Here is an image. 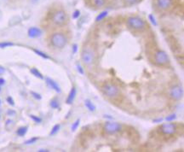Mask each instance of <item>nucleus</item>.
<instances>
[{
	"label": "nucleus",
	"mask_w": 184,
	"mask_h": 152,
	"mask_svg": "<svg viewBox=\"0 0 184 152\" xmlns=\"http://www.w3.org/2000/svg\"><path fill=\"white\" fill-rule=\"evenodd\" d=\"M50 43L55 48L62 49L67 44V39L61 32H55L50 37Z\"/></svg>",
	"instance_id": "nucleus-1"
},
{
	"label": "nucleus",
	"mask_w": 184,
	"mask_h": 152,
	"mask_svg": "<svg viewBox=\"0 0 184 152\" xmlns=\"http://www.w3.org/2000/svg\"><path fill=\"white\" fill-rule=\"evenodd\" d=\"M126 22L127 25L134 30L142 31L146 28L145 21L139 16H130L127 19Z\"/></svg>",
	"instance_id": "nucleus-2"
},
{
	"label": "nucleus",
	"mask_w": 184,
	"mask_h": 152,
	"mask_svg": "<svg viewBox=\"0 0 184 152\" xmlns=\"http://www.w3.org/2000/svg\"><path fill=\"white\" fill-rule=\"evenodd\" d=\"M102 92L103 94L109 97V98H115L117 97L119 93H120V91H119V88L114 85V84H112V83H107V84H105L102 88Z\"/></svg>",
	"instance_id": "nucleus-3"
},
{
	"label": "nucleus",
	"mask_w": 184,
	"mask_h": 152,
	"mask_svg": "<svg viewBox=\"0 0 184 152\" xmlns=\"http://www.w3.org/2000/svg\"><path fill=\"white\" fill-rule=\"evenodd\" d=\"M67 15L64 10H57L52 15V21L56 26H63L67 22Z\"/></svg>",
	"instance_id": "nucleus-4"
},
{
	"label": "nucleus",
	"mask_w": 184,
	"mask_h": 152,
	"mask_svg": "<svg viewBox=\"0 0 184 152\" xmlns=\"http://www.w3.org/2000/svg\"><path fill=\"white\" fill-rule=\"evenodd\" d=\"M122 130V125L119 122H107L104 124V131L107 134L113 135Z\"/></svg>",
	"instance_id": "nucleus-5"
},
{
	"label": "nucleus",
	"mask_w": 184,
	"mask_h": 152,
	"mask_svg": "<svg viewBox=\"0 0 184 152\" xmlns=\"http://www.w3.org/2000/svg\"><path fill=\"white\" fill-rule=\"evenodd\" d=\"M81 60L83 63L86 66L91 65L95 61V53L91 49L86 48L84 49L81 53Z\"/></svg>",
	"instance_id": "nucleus-6"
},
{
	"label": "nucleus",
	"mask_w": 184,
	"mask_h": 152,
	"mask_svg": "<svg viewBox=\"0 0 184 152\" xmlns=\"http://www.w3.org/2000/svg\"><path fill=\"white\" fill-rule=\"evenodd\" d=\"M154 61L157 65L163 66V65H166L167 63H169L170 59H169L168 55L165 51L159 50L154 54Z\"/></svg>",
	"instance_id": "nucleus-7"
},
{
	"label": "nucleus",
	"mask_w": 184,
	"mask_h": 152,
	"mask_svg": "<svg viewBox=\"0 0 184 152\" xmlns=\"http://www.w3.org/2000/svg\"><path fill=\"white\" fill-rule=\"evenodd\" d=\"M159 130L164 135H173L176 133L177 127L175 123H163L160 126Z\"/></svg>",
	"instance_id": "nucleus-8"
},
{
	"label": "nucleus",
	"mask_w": 184,
	"mask_h": 152,
	"mask_svg": "<svg viewBox=\"0 0 184 152\" xmlns=\"http://www.w3.org/2000/svg\"><path fill=\"white\" fill-rule=\"evenodd\" d=\"M169 95H170V97L172 98L173 100H176V101L180 100L183 97V89L181 86L176 85L170 89Z\"/></svg>",
	"instance_id": "nucleus-9"
},
{
	"label": "nucleus",
	"mask_w": 184,
	"mask_h": 152,
	"mask_svg": "<svg viewBox=\"0 0 184 152\" xmlns=\"http://www.w3.org/2000/svg\"><path fill=\"white\" fill-rule=\"evenodd\" d=\"M156 4L160 10H168L173 4V0H156Z\"/></svg>",
	"instance_id": "nucleus-10"
},
{
	"label": "nucleus",
	"mask_w": 184,
	"mask_h": 152,
	"mask_svg": "<svg viewBox=\"0 0 184 152\" xmlns=\"http://www.w3.org/2000/svg\"><path fill=\"white\" fill-rule=\"evenodd\" d=\"M27 34L28 37L32 39H35V38H38L42 35V30L39 28L37 27H32L27 31Z\"/></svg>",
	"instance_id": "nucleus-11"
},
{
	"label": "nucleus",
	"mask_w": 184,
	"mask_h": 152,
	"mask_svg": "<svg viewBox=\"0 0 184 152\" xmlns=\"http://www.w3.org/2000/svg\"><path fill=\"white\" fill-rule=\"evenodd\" d=\"M45 79L47 85H48L51 89H53L54 91H56V92H58V93H61V87L59 86V85H58L55 80H53L52 79H50V78H49V77H47Z\"/></svg>",
	"instance_id": "nucleus-12"
},
{
	"label": "nucleus",
	"mask_w": 184,
	"mask_h": 152,
	"mask_svg": "<svg viewBox=\"0 0 184 152\" xmlns=\"http://www.w3.org/2000/svg\"><path fill=\"white\" fill-rule=\"evenodd\" d=\"M76 95H77L76 88H75L74 86H73V87H72V89H71V91H70V92H69V94H68V96H67V100H66V103H67V104H72L73 103V101H74L75 97H76Z\"/></svg>",
	"instance_id": "nucleus-13"
},
{
	"label": "nucleus",
	"mask_w": 184,
	"mask_h": 152,
	"mask_svg": "<svg viewBox=\"0 0 184 152\" xmlns=\"http://www.w3.org/2000/svg\"><path fill=\"white\" fill-rule=\"evenodd\" d=\"M27 130H28V126H21L17 129L16 131V134L19 136V137H24L27 133Z\"/></svg>",
	"instance_id": "nucleus-14"
},
{
	"label": "nucleus",
	"mask_w": 184,
	"mask_h": 152,
	"mask_svg": "<svg viewBox=\"0 0 184 152\" xmlns=\"http://www.w3.org/2000/svg\"><path fill=\"white\" fill-rule=\"evenodd\" d=\"M84 105L91 112H94L95 110V108H96L95 105L93 104V102H92L91 100H90V99H85L84 100Z\"/></svg>",
	"instance_id": "nucleus-15"
},
{
	"label": "nucleus",
	"mask_w": 184,
	"mask_h": 152,
	"mask_svg": "<svg viewBox=\"0 0 184 152\" xmlns=\"http://www.w3.org/2000/svg\"><path fill=\"white\" fill-rule=\"evenodd\" d=\"M30 72L33 75L35 76V77H37V78H38V79H44V76L38 70V68H31Z\"/></svg>",
	"instance_id": "nucleus-16"
},
{
	"label": "nucleus",
	"mask_w": 184,
	"mask_h": 152,
	"mask_svg": "<svg viewBox=\"0 0 184 152\" xmlns=\"http://www.w3.org/2000/svg\"><path fill=\"white\" fill-rule=\"evenodd\" d=\"M60 128H61V125H60V124H56V125L52 127V129H51V131H50V133H49V135H50V136L56 135V134L58 133V131L60 130Z\"/></svg>",
	"instance_id": "nucleus-17"
},
{
	"label": "nucleus",
	"mask_w": 184,
	"mask_h": 152,
	"mask_svg": "<svg viewBox=\"0 0 184 152\" xmlns=\"http://www.w3.org/2000/svg\"><path fill=\"white\" fill-rule=\"evenodd\" d=\"M107 14H108V12L107 11H102V12H101L99 15L96 16V18H95V21H102L104 18H106L107 16Z\"/></svg>",
	"instance_id": "nucleus-18"
},
{
	"label": "nucleus",
	"mask_w": 184,
	"mask_h": 152,
	"mask_svg": "<svg viewBox=\"0 0 184 152\" xmlns=\"http://www.w3.org/2000/svg\"><path fill=\"white\" fill-rule=\"evenodd\" d=\"M33 51H34L38 56H39V57H43V58H45V59H49V58H50L47 54H45V52H43V51H41V50H39L33 49Z\"/></svg>",
	"instance_id": "nucleus-19"
},
{
	"label": "nucleus",
	"mask_w": 184,
	"mask_h": 152,
	"mask_svg": "<svg viewBox=\"0 0 184 152\" xmlns=\"http://www.w3.org/2000/svg\"><path fill=\"white\" fill-rule=\"evenodd\" d=\"M49 105L50 107L52 108H54V109H56V108H59V102H58V100L56 99V98H54V99H52L51 101H50V103H49Z\"/></svg>",
	"instance_id": "nucleus-20"
},
{
	"label": "nucleus",
	"mask_w": 184,
	"mask_h": 152,
	"mask_svg": "<svg viewBox=\"0 0 184 152\" xmlns=\"http://www.w3.org/2000/svg\"><path fill=\"white\" fill-rule=\"evenodd\" d=\"M79 124H80V119H77L76 121L73 123V125H72V126H71V130H72L73 132H75L77 129H78Z\"/></svg>",
	"instance_id": "nucleus-21"
},
{
	"label": "nucleus",
	"mask_w": 184,
	"mask_h": 152,
	"mask_svg": "<svg viewBox=\"0 0 184 152\" xmlns=\"http://www.w3.org/2000/svg\"><path fill=\"white\" fill-rule=\"evenodd\" d=\"M106 3V0H94V4L96 7H102Z\"/></svg>",
	"instance_id": "nucleus-22"
},
{
	"label": "nucleus",
	"mask_w": 184,
	"mask_h": 152,
	"mask_svg": "<svg viewBox=\"0 0 184 152\" xmlns=\"http://www.w3.org/2000/svg\"><path fill=\"white\" fill-rule=\"evenodd\" d=\"M38 137H32L29 138L28 140H27V141H25V144H35V142L36 141H38Z\"/></svg>",
	"instance_id": "nucleus-23"
},
{
	"label": "nucleus",
	"mask_w": 184,
	"mask_h": 152,
	"mask_svg": "<svg viewBox=\"0 0 184 152\" xmlns=\"http://www.w3.org/2000/svg\"><path fill=\"white\" fill-rule=\"evenodd\" d=\"M13 46H14V44L11 43V42H1L0 43V48L1 49H4V48H7V47Z\"/></svg>",
	"instance_id": "nucleus-24"
},
{
	"label": "nucleus",
	"mask_w": 184,
	"mask_h": 152,
	"mask_svg": "<svg viewBox=\"0 0 184 152\" xmlns=\"http://www.w3.org/2000/svg\"><path fill=\"white\" fill-rule=\"evenodd\" d=\"M30 118L35 122V123H41L42 122V119L37 115H30Z\"/></svg>",
	"instance_id": "nucleus-25"
},
{
	"label": "nucleus",
	"mask_w": 184,
	"mask_h": 152,
	"mask_svg": "<svg viewBox=\"0 0 184 152\" xmlns=\"http://www.w3.org/2000/svg\"><path fill=\"white\" fill-rule=\"evenodd\" d=\"M176 114H171V115H168V116L165 118L166 122H173V121L176 120Z\"/></svg>",
	"instance_id": "nucleus-26"
},
{
	"label": "nucleus",
	"mask_w": 184,
	"mask_h": 152,
	"mask_svg": "<svg viewBox=\"0 0 184 152\" xmlns=\"http://www.w3.org/2000/svg\"><path fill=\"white\" fill-rule=\"evenodd\" d=\"M148 19H149V21H151V23L153 24L154 27H156V26L158 25V23H157V21H156V19H155V17L153 16V15L150 14V15H148Z\"/></svg>",
	"instance_id": "nucleus-27"
},
{
	"label": "nucleus",
	"mask_w": 184,
	"mask_h": 152,
	"mask_svg": "<svg viewBox=\"0 0 184 152\" xmlns=\"http://www.w3.org/2000/svg\"><path fill=\"white\" fill-rule=\"evenodd\" d=\"M31 94H32V97H33L34 98H36L37 100H41V99H42V96H41L40 94L37 93V92H35V91H31Z\"/></svg>",
	"instance_id": "nucleus-28"
},
{
	"label": "nucleus",
	"mask_w": 184,
	"mask_h": 152,
	"mask_svg": "<svg viewBox=\"0 0 184 152\" xmlns=\"http://www.w3.org/2000/svg\"><path fill=\"white\" fill-rule=\"evenodd\" d=\"M6 101H7V103H8L10 105L15 106V101H14V99H13L11 97H8L6 98Z\"/></svg>",
	"instance_id": "nucleus-29"
},
{
	"label": "nucleus",
	"mask_w": 184,
	"mask_h": 152,
	"mask_svg": "<svg viewBox=\"0 0 184 152\" xmlns=\"http://www.w3.org/2000/svg\"><path fill=\"white\" fill-rule=\"evenodd\" d=\"M139 1H140V0H124L125 3L128 4V5H133V4L138 3Z\"/></svg>",
	"instance_id": "nucleus-30"
},
{
	"label": "nucleus",
	"mask_w": 184,
	"mask_h": 152,
	"mask_svg": "<svg viewBox=\"0 0 184 152\" xmlns=\"http://www.w3.org/2000/svg\"><path fill=\"white\" fill-rule=\"evenodd\" d=\"M77 69H78V72L80 74V75H84V68L79 65V64H77Z\"/></svg>",
	"instance_id": "nucleus-31"
},
{
	"label": "nucleus",
	"mask_w": 184,
	"mask_h": 152,
	"mask_svg": "<svg viewBox=\"0 0 184 152\" xmlns=\"http://www.w3.org/2000/svg\"><path fill=\"white\" fill-rule=\"evenodd\" d=\"M80 15V11L79 10H75L73 14V19H78Z\"/></svg>",
	"instance_id": "nucleus-32"
},
{
	"label": "nucleus",
	"mask_w": 184,
	"mask_h": 152,
	"mask_svg": "<svg viewBox=\"0 0 184 152\" xmlns=\"http://www.w3.org/2000/svg\"><path fill=\"white\" fill-rule=\"evenodd\" d=\"M7 115H10V116H12V115H15V111H14V110H8L7 111Z\"/></svg>",
	"instance_id": "nucleus-33"
},
{
	"label": "nucleus",
	"mask_w": 184,
	"mask_h": 152,
	"mask_svg": "<svg viewBox=\"0 0 184 152\" xmlns=\"http://www.w3.org/2000/svg\"><path fill=\"white\" fill-rule=\"evenodd\" d=\"M77 51H78V45L74 44V45L73 46V52L75 54V53H77Z\"/></svg>",
	"instance_id": "nucleus-34"
},
{
	"label": "nucleus",
	"mask_w": 184,
	"mask_h": 152,
	"mask_svg": "<svg viewBox=\"0 0 184 152\" xmlns=\"http://www.w3.org/2000/svg\"><path fill=\"white\" fill-rule=\"evenodd\" d=\"M163 122V119L162 118H158V119H154L153 120V123H160V122Z\"/></svg>",
	"instance_id": "nucleus-35"
},
{
	"label": "nucleus",
	"mask_w": 184,
	"mask_h": 152,
	"mask_svg": "<svg viewBox=\"0 0 184 152\" xmlns=\"http://www.w3.org/2000/svg\"><path fill=\"white\" fill-rule=\"evenodd\" d=\"M5 73V68H3V67H1L0 66V75H2L3 74H4Z\"/></svg>",
	"instance_id": "nucleus-36"
},
{
	"label": "nucleus",
	"mask_w": 184,
	"mask_h": 152,
	"mask_svg": "<svg viewBox=\"0 0 184 152\" xmlns=\"http://www.w3.org/2000/svg\"><path fill=\"white\" fill-rule=\"evenodd\" d=\"M103 117L104 118H107V119H109V120H113V117L112 115H104Z\"/></svg>",
	"instance_id": "nucleus-37"
},
{
	"label": "nucleus",
	"mask_w": 184,
	"mask_h": 152,
	"mask_svg": "<svg viewBox=\"0 0 184 152\" xmlns=\"http://www.w3.org/2000/svg\"><path fill=\"white\" fill-rule=\"evenodd\" d=\"M5 84V79L3 78H0V86Z\"/></svg>",
	"instance_id": "nucleus-38"
},
{
	"label": "nucleus",
	"mask_w": 184,
	"mask_h": 152,
	"mask_svg": "<svg viewBox=\"0 0 184 152\" xmlns=\"http://www.w3.org/2000/svg\"><path fill=\"white\" fill-rule=\"evenodd\" d=\"M38 152H49V150H46V149H40V150H38Z\"/></svg>",
	"instance_id": "nucleus-39"
},
{
	"label": "nucleus",
	"mask_w": 184,
	"mask_h": 152,
	"mask_svg": "<svg viewBox=\"0 0 184 152\" xmlns=\"http://www.w3.org/2000/svg\"><path fill=\"white\" fill-rule=\"evenodd\" d=\"M1 103H2V102H1V100H0V105H1Z\"/></svg>",
	"instance_id": "nucleus-40"
},
{
	"label": "nucleus",
	"mask_w": 184,
	"mask_h": 152,
	"mask_svg": "<svg viewBox=\"0 0 184 152\" xmlns=\"http://www.w3.org/2000/svg\"><path fill=\"white\" fill-rule=\"evenodd\" d=\"M0 91H1V86H0Z\"/></svg>",
	"instance_id": "nucleus-41"
}]
</instances>
